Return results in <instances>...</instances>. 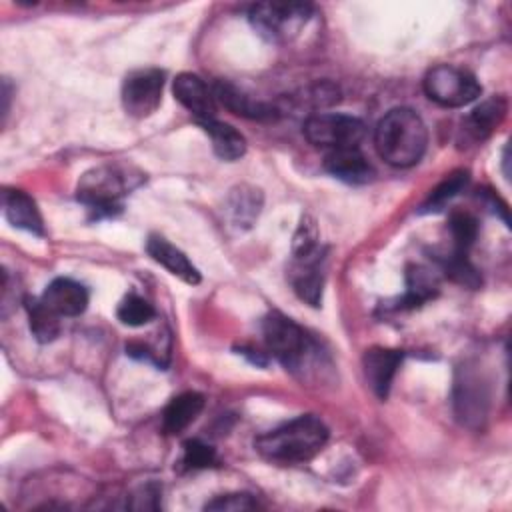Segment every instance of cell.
Returning <instances> with one entry per match:
<instances>
[{"label": "cell", "mask_w": 512, "mask_h": 512, "mask_svg": "<svg viewBox=\"0 0 512 512\" xmlns=\"http://www.w3.org/2000/svg\"><path fill=\"white\" fill-rule=\"evenodd\" d=\"M326 442V424L312 414H302L260 434L254 440V448L264 460L280 466H290L312 460Z\"/></svg>", "instance_id": "1"}, {"label": "cell", "mask_w": 512, "mask_h": 512, "mask_svg": "<svg viewBox=\"0 0 512 512\" xmlns=\"http://www.w3.org/2000/svg\"><path fill=\"white\" fill-rule=\"evenodd\" d=\"M374 144L382 160L396 168H410L420 162L428 146L424 120L412 108H392L376 126Z\"/></svg>", "instance_id": "2"}, {"label": "cell", "mask_w": 512, "mask_h": 512, "mask_svg": "<svg viewBox=\"0 0 512 512\" xmlns=\"http://www.w3.org/2000/svg\"><path fill=\"white\" fill-rule=\"evenodd\" d=\"M142 182V174L124 164H100L84 172L76 186V198L94 220L122 210V198Z\"/></svg>", "instance_id": "3"}, {"label": "cell", "mask_w": 512, "mask_h": 512, "mask_svg": "<svg viewBox=\"0 0 512 512\" xmlns=\"http://www.w3.org/2000/svg\"><path fill=\"white\" fill-rule=\"evenodd\" d=\"M262 336L268 352L288 370H298L314 346L304 328L282 312H270L264 316Z\"/></svg>", "instance_id": "4"}, {"label": "cell", "mask_w": 512, "mask_h": 512, "mask_svg": "<svg viewBox=\"0 0 512 512\" xmlns=\"http://www.w3.org/2000/svg\"><path fill=\"white\" fill-rule=\"evenodd\" d=\"M314 12L306 2H258L250 6L252 26L268 40L284 42L294 38Z\"/></svg>", "instance_id": "5"}, {"label": "cell", "mask_w": 512, "mask_h": 512, "mask_svg": "<svg viewBox=\"0 0 512 512\" xmlns=\"http://www.w3.org/2000/svg\"><path fill=\"white\" fill-rule=\"evenodd\" d=\"M304 136L316 148L340 150V148H358L366 136V124L348 114L336 112H316L310 114L304 122Z\"/></svg>", "instance_id": "6"}, {"label": "cell", "mask_w": 512, "mask_h": 512, "mask_svg": "<svg viewBox=\"0 0 512 512\" xmlns=\"http://www.w3.org/2000/svg\"><path fill=\"white\" fill-rule=\"evenodd\" d=\"M424 92L440 106L460 108L474 102L482 86L472 72L452 64H438L424 76Z\"/></svg>", "instance_id": "7"}, {"label": "cell", "mask_w": 512, "mask_h": 512, "mask_svg": "<svg viewBox=\"0 0 512 512\" xmlns=\"http://www.w3.org/2000/svg\"><path fill=\"white\" fill-rule=\"evenodd\" d=\"M164 88V72L158 68H142L130 72L122 82L124 110L134 118H146L160 106Z\"/></svg>", "instance_id": "8"}, {"label": "cell", "mask_w": 512, "mask_h": 512, "mask_svg": "<svg viewBox=\"0 0 512 512\" xmlns=\"http://www.w3.org/2000/svg\"><path fill=\"white\" fill-rule=\"evenodd\" d=\"M508 102L504 96H492L480 102L460 124V138L458 142L464 146L478 144L486 140L506 118Z\"/></svg>", "instance_id": "9"}, {"label": "cell", "mask_w": 512, "mask_h": 512, "mask_svg": "<svg viewBox=\"0 0 512 512\" xmlns=\"http://www.w3.org/2000/svg\"><path fill=\"white\" fill-rule=\"evenodd\" d=\"M402 358H404L402 350H392V348H382V346H374L364 352V356H362L364 378H366V384L370 386V390L380 400L388 398L392 380L402 364Z\"/></svg>", "instance_id": "10"}, {"label": "cell", "mask_w": 512, "mask_h": 512, "mask_svg": "<svg viewBox=\"0 0 512 512\" xmlns=\"http://www.w3.org/2000/svg\"><path fill=\"white\" fill-rule=\"evenodd\" d=\"M174 98L198 120H210L216 118V98L214 92L206 86V82L192 74V72H182L174 78L172 84Z\"/></svg>", "instance_id": "11"}, {"label": "cell", "mask_w": 512, "mask_h": 512, "mask_svg": "<svg viewBox=\"0 0 512 512\" xmlns=\"http://www.w3.org/2000/svg\"><path fill=\"white\" fill-rule=\"evenodd\" d=\"M212 92H214L216 102H220L232 114H238V116H244L250 120H274L280 114L276 104L258 102V100L250 98L248 94H244L238 86H234L232 82H226V80L214 82Z\"/></svg>", "instance_id": "12"}, {"label": "cell", "mask_w": 512, "mask_h": 512, "mask_svg": "<svg viewBox=\"0 0 512 512\" xmlns=\"http://www.w3.org/2000/svg\"><path fill=\"white\" fill-rule=\"evenodd\" d=\"M40 298L60 318L62 316H78L88 306V290L72 278L52 280Z\"/></svg>", "instance_id": "13"}, {"label": "cell", "mask_w": 512, "mask_h": 512, "mask_svg": "<svg viewBox=\"0 0 512 512\" xmlns=\"http://www.w3.org/2000/svg\"><path fill=\"white\" fill-rule=\"evenodd\" d=\"M2 212L14 228L26 230L36 236L44 234V222H42L40 210H38L36 202L26 192L16 190V188H4L2 190Z\"/></svg>", "instance_id": "14"}, {"label": "cell", "mask_w": 512, "mask_h": 512, "mask_svg": "<svg viewBox=\"0 0 512 512\" xmlns=\"http://www.w3.org/2000/svg\"><path fill=\"white\" fill-rule=\"evenodd\" d=\"M146 252L148 256L158 262L160 266H164L172 276L180 278L186 284H198L200 282V272L198 268L188 260V256L176 248L174 244H170L166 238L152 234L146 240Z\"/></svg>", "instance_id": "15"}, {"label": "cell", "mask_w": 512, "mask_h": 512, "mask_svg": "<svg viewBox=\"0 0 512 512\" xmlns=\"http://www.w3.org/2000/svg\"><path fill=\"white\" fill-rule=\"evenodd\" d=\"M324 168L334 178L348 182V184H364L374 174L370 162L358 148L330 150L324 158Z\"/></svg>", "instance_id": "16"}, {"label": "cell", "mask_w": 512, "mask_h": 512, "mask_svg": "<svg viewBox=\"0 0 512 512\" xmlns=\"http://www.w3.org/2000/svg\"><path fill=\"white\" fill-rule=\"evenodd\" d=\"M438 294V276L420 264L406 266V292L396 298L392 310H412Z\"/></svg>", "instance_id": "17"}, {"label": "cell", "mask_w": 512, "mask_h": 512, "mask_svg": "<svg viewBox=\"0 0 512 512\" xmlns=\"http://www.w3.org/2000/svg\"><path fill=\"white\" fill-rule=\"evenodd\" d=\"M320 264H322V256L294 260V268L290 272V282H292L296 296L310 306H320V302H322L324 274H322Z\"/></svg>", "instance_id": "18"}, {"label": "cell", "mask_w": 512, "mask_h": 512, "mask_svg": "<svg viewBox=\"0 0 512 512\" xmlns=\"http://www.w3.org/2000/svg\"><path fill=\"white\" fill-rule=\"evenodd\" d=\"M260 208H262V192L254 186L240 184L230 190L224 210L234 228L246 230L258 218Z\"/></svg>", "instance_id": "19"}, {"label": "cell", "mask_w": 512, "mask_h": 512, "mask_svg": "<svg viewBox=\"0 0 512 512\" xmlns=\"http://www.w3.org/2000/svg\"><path fill=\"white\" fill-rule=\"evenodd\" d=\"M204 396L198 392H182L174 396L162 412V428L166 434H180L202 412Z\"/></svg>", "instance_id": "20"}, {"label": "cell", "mask_w": 512, "mask_h": 512, "mask_svg": "<svg viewBox=\"0 0 512 512\" xmlns=\"http://www.w3.org/2000/svg\"><path fill=\"white\" fill-rule=\"evenodd\" d=\"M200 126L204 128V132L210 136L214 154L226 162L238 160L244 156L246 152V140L244 136L230 124L220 122L216 118L210 120H202Z\"/></svg>", "instance_id": "21"}, {"label": "cell", "mask_w": 512, "mask_h": 512, "mask_svg": "<svg viewBox=\"0 0 512 512\" xmlns=\"http://www.w3.org/2000/svg\"><path fill=\"white\" fill-rule=\"evenodd\" d=\"M484 404H486V396L474 374L466 372L462 380H456L454 406H456L458 418H462L468 424L470 420H480L484 416Z\"/></svg>", "instance_id": "22"}, {"label": "cell", "mask_w": 512, "mask_h": 512, "mask_svg": "<svg viewBox=\"0 0 512 512\" xmlns=\"http://www.w3.org/2000/svg\"><path fill=\"white\" fill-rule=\"evenodd\" d=\"M24 308H26V314H28L30 332L40 344H48V342L58 338V334H60V316L54 310H50L44 304L42 298L26 296L24 298Z\"/></svg>", "instance_id": "23"}, {"label": "cell", "mask_w": 512, "mask_h": 512, "mask_svg": "<svg viewBox=\"0 0 512 512\" xmlns=\"http://www.w3.org/2000/svg\"><path fill=\"white\" fill-rule=\"evenodd\" d=\"M436 262L440 264L442 272L456 284L466 286V288H478L482 278L474 264L468 260V252H458L450 250L448 254L436 256Z\"/></svg>", "instance_id": "24"}, {"label": "cell", "mask_w": 512, "mask_h": 512, "mask_svg": "<svg viewBox=\"0 0 512 512\" xmlns=\"http://www.w3.org/2000/svg\"><path fill=\"white\" fill-rule=\"evenodd\" d=\"M292 254H294V260H306V258L322 256L318 224L308 214L300 218V224H298V228L292 236Z\"/></svg>", "instance_id": "25"}, {"label": "cell", "mask_w": 512, "mask_h": 512, "mask_svg": "<svg viewBox=\"0 0 512 512\" xmlns=\"http://www.w3.org/2000/svg\"><path fill=\"white\" fill-rule=\"evenodd\" d=\"M448 232L452 238V250L468 252L478 238V220L466 210H454L448 218Z\"/></svg>", "instance_id": "26"}, {"label": "cell", "mask_w": 512, "mask_h": 512, "mask_svg": "<svg viewBox=\"0 0 512 512\" xmlns=\"http://www.w3.org/2000/svg\"><path fill=\"white\" fill-rule=\"evenodd\" d=\"M470 176L466 170H456L452 174H448L426 198V202L422 204V212H436L440 210L446 202H450L454 196H458L466 184H468Z\"/></svg>", "instance_id": "27"}, {"label": "cell", "mask_w": 512, "mask_h": 512, "mask_svg": "<svg viewBox=\"0 0 512 512\" xmlns=\"http://www.w3.org/2000/svg\"><path fill=\"white\" fill-rule=\"evenodd\" d=\"M116 316H118V320H120L124 326L138 328V326H144V324H148L150 320H154L156 310H154V306H152L146 298H142V296L130 292V294H126V296L122 298V302L118 304Z\"/></svg>", "instance_id": "28"}, {"label": "cell", "mask_w": 512, "mask_h": 512, "mask_svg": "<svg viewBox=\"0 0 512 512\" xmlns=\"http://www.w3.org/2000/svg\"><path fill=\"white\" fill-rule=\"evenodd\" d=\"M340 100V90L332 82H316L310 88L302 90L298 96H288V106H308L312 110L332 106Z\"/></svg>", "instance_id": "29"}, {"label": "cell", "mask_w": 512, "mask_h": 512, "mask_svg": "<svg viewBox=\"0 0 512 512\" xmlns=\"http://www.w3.org/2000/svg\"><path fill=\"white\" fill-rule=\"evenodd\" d=\"M182 448V458L178 462L182 470H202L218 464L216 450L198 438L186 440Z\"/></svg>", "instance_id": "30"}, {"label": "cell", "mask_w": 512, "mask_h": 512, "mask_svg": "<svg viewBox=\"0 0 512 512\" xmlns=\"http://www.w3.org/2000/svg\"><path fill=\"white\" fill-rule=\"evenodd\" d=\"M206 510H216V512H240V510H256L260 508L258 500L252 494L246 492H234V494H222L206 502Z\"/></svg>", "instance_id": "31"}, {"label": "cell", "mask_w": 512, "mask_h": 512, "mask_svg": "<svg viewBox=\"0 0 512 512\" xmlns=\"http://www.w3.org/2000/svg\"><path fill=\"white\" fill-rule=\"evenodd\" d=\"M128 506L136 508V510H158L160 508V486L154 482L140 486L132 494V502Z\"/></svg>", "instance_id": "32"}, {"label": "cell", "mask_w": 512, "mask_h": 512, "mask_svg": "<svg viewBox=\"0 0 512 512\" xmlns=\"http://www.w3.org/2000/svg\"><path fill=\"white\" fill-rule=\"evenodd\" d=\"M10 92H12L10 82H8V80H4V82H2V116H4V118H6V114H8V106H10Z\"/></svg>", "instance_id": "33"}]
</instances>
